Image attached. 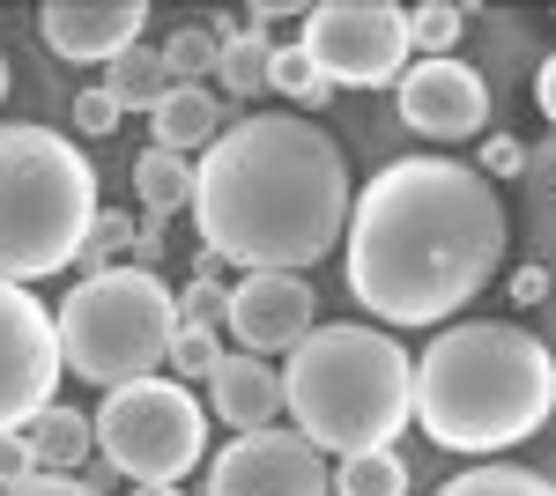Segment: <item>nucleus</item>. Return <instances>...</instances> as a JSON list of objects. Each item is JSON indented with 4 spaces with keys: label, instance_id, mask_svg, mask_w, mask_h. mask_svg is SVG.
<instances>
[{
    "label": "nucleus",
    "instance_id": "1",
    "mask_svg": "<svg viewBox=\"0 0 556 496\" xmlns=\"http://www.w3.org/2000/svg\"><path fill=\"white\" fill-rule=\"evenodd\" d=\"M342 259L349 296L379 327H438L505 259L497 186L453 156H401L356 193Z\"/></svg>",
    "mask_w": 556,
    "mask_h": 496
},
{
    "label": "nucleus",
    "instance_id": "2",
    "mask_svg": "<svg viewBox=\"0 0 556 496\" xmlns=\"http://www.w3.org/2000/svg\"><path fill=\"white\" fill-rule=\"evenodd\" d=\"M349 156L304 112H253L223 126L193 164V222L215 259L253 275H304L349 230Z\"/></svg>",
    "mask_w": 556,
    "mask_h": 496
},
{
    "label": "nucleus",
    "instance_id": "3",
    "mask_svg": "<svg viewBox=\"0 0 556 496\" xmlns=\"http://www.w3.org/2000/svg\"><path fill=\"white\" fill-rule=\"evenodd\" d=\"M556 408V356L534 327L475 319L445 327L416 364V422L445 453H505L527 445Z\"/></svg>",
    "mask_w": 556,
    "mask_h": 496
},
{
    "label": "nucleus",
    "instance_id": "4",
    "mask_svg": "<svg viewBox=\"0 0 556 496\" xmlns=\"http://www.w3.org/2000/svg\"><path fill=\"white\" fill-rule=\"evenodd\" d=\"M282 408L312 453H371L416 422V364L386 327H312L290 348Z\"/></svg>",
    "mask_w": 556,
    "mask_h": 496
},
{
    "label": "nucleus",
    "instance_id": "5",
    "mask_svg": "<svg viewBox=\"0 0 556 496\" xmlns=\"http://www.w3.org/2000/svg\"><path fill=\"white\" fill-rule=\"evenodd\" d=\"M97 230V170L52 126H0V282L75 267Z\"/></svg>",
    "mask_w": 556,
    "mask_h": 496
},
{
    "label": "nucleus",
    "instance_id": "6",
    "mask_svg": "<svg viewBox=\"0 0 556 496\" xmlns=\"http://www.w3.org/2000/svg\"><path fill=\"white\" fill-rule=\"evenodd\" d=\"M52 327H60V364L67 371L119 393V385H141V378H156L172 364L178 296L149 267H104V275H83L67 290Z\"/></svg>",
    "mask_w": 556,
    "mask_h": 496
},
{
    "label": "nucleus",
    "instance_id": "7",
    "mask_svg": "<svg viewBox=\"0 0 556 496\" xmlns=\"http://www.w3.org/2000/svg\"><path fill=\"white\" fill-rule=\"evenodd\" d=\"M89 437L112 459V474H127L134 489H178L201 467L208 408L178 378H141V385L104 393V408L89 415Z\"/></svg>",
    "mask_w": 556,
    "mask_h": 496
},
{
    "label": "nucleus",
    "instance_id": "8",
    "mask_svg": "<svg viewBox=\"0 0 556 496\" xmlns=\"http://www.w3.org/2000/svg\"><path fill=\"white\" fill-rule=\"evenodd\" d=\"M298 52L327 75V89H371V82H401L408 67V8L393 0H319L304 15Z\"/></svg>",
    "mask_w": 556,
    "mask_h": 496
},
{
    "label": "nucleus",
    "instance_id": "9",
    "mask_svg": "<svg viewBox=\"0 0 556 496\" xmlns=\"http://www.w3.org/2000/svg\"><path fill=\"white\" fill-rule=\"evenodd\" d=\"M60 385V327L23 282H0V437L30 430Z\"/></svg>",
    "mask_w": 556,
    "mask_h": 496
},
{
    "label": "nucleus",
    "instance_id": "10",
    "mask_svg": "<svg viewBox=\"0 0 556 496\" xmlns=\"http://www.w3.org/2000/svg\"><path fill=\"white\" fill-rule=\"evenodd\" d=\"M208 496H334L327 453H312L298 430H245L208 467Z\"/></svg>",
    "mask_w": 556,
    "mask_h": 496
},
{
    "label": "nucleus",
    "instance_id": "11",
    "mask_svg": "<svg viewBox=\"0 0 556 496\" xmlns=\"http://www.w3.org/2000/svg\"><path fill=\"white\" fill-rule=\"evenodd\" d=\"M401 119L424 141H468L490 119V82L460 60H416L401 75Z\"/></svg>",
    "mask_w": 556,
    "mask_h": 496
},
{
    "label": "nucleus",
    "instance_id": "12",
    "mask_svg": "<svg viewBox=\"0 0 556 496\" xmlns=\"http://www.w3.org/2000/svg\"><path fill=\"white\" fill-rule=\"evenodd\" d=\"M312 319H319V304H312L304 275H245L230 290V319L223 327L245 341V356H290L312 333Z\"/></svg>",
    "mask_w": 556,
    "mask_h": 496
},
{
    "label": "nucleus",
    "instance_id": "13",
    "mask_svg": "<svg viewBox=\"0 0 556 496\" xmlns=\"http://www.w3.org/2000/svg\"><path fill=\"white\" fill-rule=\"evenodd\" d=\"M141 30H149V8L141 0H45L38 8V38L60 60H75V67H89V60L112 67L119 52L141 44Z\"/></svg>",
    "mask_w": 556,
    "mask_h": 496
},
{
    "label": "nucleus",
    "instance_id": "14",
    "mask_svg": "<svg viewBox=\"0 0 556 496\" xmlns=\"http://www.w3.org/2000/svg\"><path fill=\"white\" fill-rule=\"evenodd\" d=\"M208 408L245 437V430H275L282 415V371H267V356H223L208 378Z\"/></svg>",
    "mask_w": 556,
    "mask_h": 496
},
{
    "label": "nucleus",
    "instance_id": "15",
    "mask_svg": "<svg viewBox=\"0 0 556 496\" xmlns=\"http://www.w3.org/2000/svg\"><path fill=\"white\" fill-rule=\"evenodd\" d=\"M156 149H172V156H208L215 149V133H223V104H215V89L208 82H172L164 97H156Z\"/></svg>",
    "mask_w": 556,
    "mask_h": 496
},
{
    "label": "nucleus",
    "instance_id": "16",
    "mask_svg": "<svg viewBox=\"0 0 556 496\" xmlns=\"http://www.w3.org/2000/svg\"><path fill=\"white\" fill-rule=\"evenodd\" d=\"M23 437H30V453H38V474H75V467L97 453L89 415H83V408H60V400H52V408H45L38 422L23 430Z\"/></svg>",
    "mask_w": 556,
    "mask_h": 496
},
{
    "label": "nucleus",
    "instance_id": "17",
    "mask_svg": "<svg viewBox=\"0 0 556 496\" xmlns=\"http://www.w3.org/2000/svg\"><path fill=\"white\" fill-rule=\"evenodd\" d=\"M134 193L149 215H178V207H193V164L172 156V149H141L134 156Z\"/></svg>",
    "mask_w": 556,
    "mask_h": 496
},
{
    "label": "nucleus",
    "instance_id": "18",
    "mask_svg": "<svg viewBox=\"0 0 556 496\" xmlns=\"http://www.w3.org/2000/svg\"><path fill=\"white\" fill-rule=\"evenodd\" d=\"M334 496H408V459L393 445H371V453H349L334 467Z\"/></svg>",
    "mask_w": 556,
    "mask_h": 496
},
{
    "label": "nucleus",
    "instance_id": "19",
    "mask_svg": "<svg viewBox=\"0 0 556 496\" xmlns=\"http://www.w3.org/2000/svg\"><path fill=\"white\" fill-rule=\"evenodd\" d=\"M267 75H275V44L260 38V30H230L223 52H215V82L238 89V97H260Z\"/></svg>",
    "mask_w": 556,
    "mask_h": 496
},
{
    "label": "nucleus",
    "instance_id": "20",
    "mask_svg": "<svg viewBox=\"0 0 556 496\" xmlns=\"http://www.w3.org/2000/svg\"><path fill=\"white\" fill-rule=\"evenodd\" d=\"M104 89H112V104H119V112H156V97L172 89V75H164V60H156V52H141V44H134V52L112 60Z\"/></svg>",
    "mask_w": 556,
    "mask_h": 496
},
{
    "label": "nucleus",
    "instance_id": "21",
    "mask_svg": "<svg viewBox=\"0 0 556 496\" xmlns=\"http://www.w3.org/2000/svg\"><path fill=\"white\" fill-rule=\"evenodd\" d=\"M438 496H556V482L542 474H527V467H505V459H490V467H468V474H453Z\"/></svg>",
    "mask_w": 556,
    "mask_h": 496
},
{
    "label": "nucleus",
    "instance_id": "22",
    "mask_svg": "<svg viewBox=\"0 0 556 496\" xmlns=\"http://www.w3.org/2000/svg\"><path fill=\"white\" fill-rule=\"evenodd\" d=\"M215 52H223V38L201 30V23H186V30L164 38L156 60H164V75H172V82H208V75H215Z\"/></svg>",
    "mask_w": 556,
    "mask_h": 496
},
{
    "label": "nucleus",
    "instance_id": "23",
    "mask_svg": "<svg viewBox=\"0 0 556 496\" xmlns=\"http://www.w3.org/2000/svg\"><path fill=\"white\" fill-rule=\"evenodd\" d=\"M267 89H275V97H290L298 112H312V104H327V97H334V89H327V75L304 60L298 44H275V75H267Z\"/></svg>",
    "mask_w": 556,
    "mask_h": 496
},
{
    "label": "nucleus",
    "instance_id": "24",
    "mask_svg": "<svg viewBox=\"0 0 556 496\" xmlns=\"http://www.w3.org/2000/svg\"><path fill=\"white\" fill-rule=\"evenodd\" d=\"M460 30H468V8H453V0H430V8H416V15H408V38L424 44L430 60H453Z\"/></svg>",
    "mask_w": 556,
    "mask_h": 496
},
{
    "label": "nucleus",
    "instance_id": "25",
    "mask_svg": "<svg viewBox=\"0 0 556 496\" xmlns=\"http://www.w3.org/2000/svg\"><path fill=\"white\" fill-rule=\"evenodd\" d=\"M215 364H223V333H208V327H178V341H172V371H178V385H186V378H201V385H208Z\"/></svg>",
    "mask_w": 556,
    "mask_h": 496
},
{
    "label": "nucleus",
    "instance_id": "26",
    "mask_svg": "<svg viewBox=\"0 0 556 496\" xmlns=\"http://www.w3.org/2000/svg\"><path fill=\"white\" fill-rule=\"evenodd\" d=\"M223 319H230V290L223 282H186V296H178V327H208V333H223Z\"/></svg>",
    "mask_w": 556,
    "mask_h": 496
},
{
    "label": "nucleus",
    "instance_id": "27",
    "mask_svg": "<svg viewBox=\"0 0 556 496\" xmlns=\"http://www.w3.org/2000/svg\"><path fill=\"white\" fill-rule=\"evenodd\" d=\"M119 119H127V112L112 104V89H104V82L75 97V133H89V141H104V133H119Z\"/></svg>",
    "mask_w": 556,
    "mask_h": 496
},
{
    "label": "nucleus",
    "instance_id": "28",
    "mask_svg": "<svg viewBox=\"0 0 556 496\" xmlns=\"http://www.w3.org/2000/svg\"><path fill=\"white\" fill-rule=\"evenodd\" d=\"M127 215H97V230H89V245H83V259L89 267H97V275H104V259H119V252H127Z\"/></svg>",
    "mask_w": 556,
    "mask_h": 496
},
{
    "label": "nucleus",
    "instance_id": "29",
    "mask_svg": "<svg viewBox=\"0 0 556 496\" xmlns=\"http://www.w3.org/2000/svg\"><path fill=\"white\" fill-rule=\"evenodd\" d=\"M30 474H38L30 437H23V430H8V437H0V489H15V482H30Z\"/></svg>",
    "mask_w": 556,
    "mask_h": 496
},
{
    "label": "nucleus",
    "instance_id": "30",
    "mask_svg": "<svg viewBox=\"0 0 556 496\" xmlns=\"http://www.w3.org/2000/svg\"><path fill=\"white\" fill-rule=\"evenodd\" d=\"M0 496H97L89 482H75V474H30V482H15V489Z\"/></svg>",
    "mask_w": 556,
    "mask_h": 496
},
{
    "label": "nucleus",
    "instance_id": "31",
    "mask_svg": "<svg viewBox=\"0 0 556 496\" xmlns=\"http://www.w3.org/2000/svg\"><path fill=\"white\" fill-rule=\"evenodd\" d=\"M482 164L497 170V178H513V170L527 164V156H519V141H513V133H490V141H482Z\"/></svg>",
    "mask_w": 556,
    "mask_h": 496
},
{
    "label": "nucleus",
    "instance_id": "32",
    "mask_svg": "<svg viewBox=\"0 0 556 496\" xmlns=\"http://www.w3.org/2000/svg\"><path fill=\"white\" fill-rule=\"evenodd\" d=\"M534 104H542V112L556 119V52L542 60V75H534Z\"/></svg>",
    "mask_w": 556,
    "mask_h": 496
},
{
    "label": "nucleus",
    "instance_id": "33",
    "mask_svg": "<svg viewBox=\"0 0 556 496\" xmlns=\"http://www.w3.org/2000/svg\"><path fill=\"white\" fill-rule=\"evenodd\" d=\"M134 496H178V489H134Z\"/></svg>",
    "mask_w": 556,
    "mask_h": 496
},
{
    "label": "nucleus",
    "instance_id": "34",
    "mask_svg": "<svg viewBox=\"0 0 556 496\" xmlns=\"http://www.w3.org/2000/svg\"><path fill=\"white\" fill-rule=\"evenodd\" d=\"M0 97H8V60H0Z\"/></svg>",
    "mask_w": 556,
    "mask_h": 496
}]
</instances>
